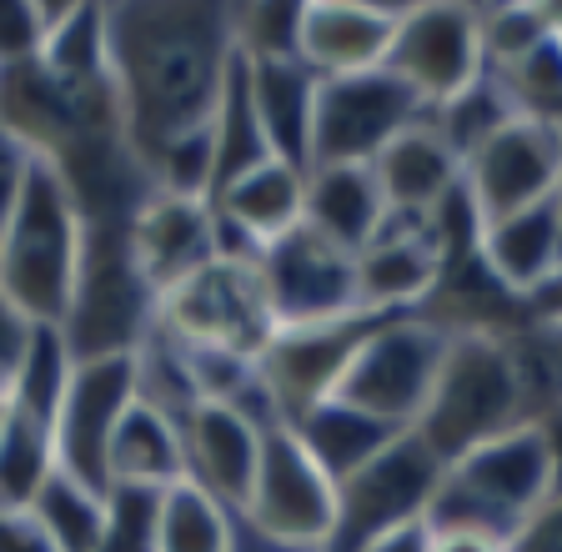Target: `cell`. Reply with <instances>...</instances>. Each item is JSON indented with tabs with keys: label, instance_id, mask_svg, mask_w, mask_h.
<instances>
[{
	"label": "cell",
	"instance_id": "cell-1",
	"mask_svg": "<svg viewBox=\"0 0 562 552\" xmlns=\"http://www.w3.org/2000/svg\"><path fill=\"white\" fill-rule=\"evenodd\" d=\"M232 50V5L211 0L105 5V81L116 95L121 136L146 177L176 142L211 126Z\"/></svg>",
	"mask_w": 562,
	"mask_h": 552
},
{
	"label": "cell",
	"instance_id": "cell-2",
	"mask_svg": "<svg viewBox=\"0 0 562 552\" xmlns=\"http://www.w3.org/2000/svg\"><path fill=\"white\" fill-rule=\"evenodd\" d=\"M552 376L558 372L548 362V341H517L497 327H447L442 367L412 437L447 467L507 427L548 423L558 402Z\"/></svg>",
	"mask_w": 562,
	"mask_h": 552
},
{
	"label": "cell",
	"instance_id": "cell-3",
	"mask_svg": "<svg viewBox=\"0 0 562 552\" xmlns=\"http://www.w3.org/2000/svg\"><path fill=\"white\" fill-rule=\"evenodd\" d=\"M558 497V447L548 423H517L452 458L437 477L422 522L507 542L542 503Z\"/></svg>",
	"mask_w": 562,
	"mask_h": 552
},
{
	"label": "cell",
	"instance_id": "cell-4",
	"mask_svg": "<svg viewBox=\"0 0 562 552\" xmlns=\"http://www.w3.org/2000/svg\"><path fill=\"white\" fill-rule=\"evenodd\" d=\"M86 222L66 181L46 161L25 156L11 222L0 232V296L35 327H60L81 267Z\"/></svg>",
	"mask_w": 562,
	"mask_h": 552
},
{
	"label": "cell",
	"instance_id": "cell-5",
	"mask_svg": "<svg viewBox=\"0 0 562 552\" xmlns=\"http://www.w3.org/2000/svg\"><path fill=\"white\" fill-rule=\"evenodd\" d=\"M56 331L70 362L136 357L156 331V292L136 271L121 222H86L81 267H76V286Z\"/></svg>",
	"mask_w": 562,
	"mask_h": 552
},
{
	"label": "cell",
	"instance_id": "cell-6",
	"mask_svg": "<svg viewBox=\"0 0 562 552\" xmlns=\"http://www.w3.org/2000/svg\"><path fill=\"white\" fill-rule=\"evenodd\" d=\"M156 331L176 347H191V352H222L257 362L267 352V341L277 337L257 257L222 251L196 277L161 292L156 296Z\"/></svg>",
	"mask_w": 562,
	"mask_h": 552
},
{
	"label": "cell",
	"instance_id": "cell-7",
	"mask_svg": "<svg viewBox=\"0 0 562 552\" xmlns=\"http://www.w3.org/2000/svg\"><path fill=\"white\" fill-rule=\"evenodd\" d=\"M447 352V327L432 312H392L376 317L372 331L357 341L347 372L327 402L351 412H367L376 423L412 432V423L427 407V392L437 382V367Z\"/></svg>",
	"mask_w": 562,
	"mask_h": 552
},
{
	"label": "cell",
	"instance_id": "cell-8",
	"mask_svg": "<svg viewBox=\"0 0 562 552\" xmlns=\"http://www.w3.org/2000/svg\"><path fill=\"white\" fill-rule=\"evenodd\" d=\"M236 517L251 538L277 552H327L337 522V482L316 467L286 423L261 432V458Z\"/></svg>",
	"mask_w": 562,
	"mask_h": 552
},
{
	"label": "cell",
	"instance_id": "cell-9",
	"mask_svg": "<svg viewBox=\"0 0 562 552\" xmlns=\"http://www.w3.org/2000/svg\"><path fill=\"white\" fill-rule=\"evenodd\" d=\"M562 151H558V121L538 116H507L492 126L468 156H462V181L457 201L472 216V232L492 222L542 206L558 196Z\"/></svg>",
	"mask_w": 562,
	"mask_h": 552
},
{
	"label": "cell",
	"instance_id": "cell-10",
	"mask_svg": "<svg viewBox=\"0 0 562 552\" xmlns=\"http://www.w3.org/2000/svg\"><path fill=\"white\" fill-rule=\"evenodd\" d=\"M417 95L386 71L362 76H331V81L312 86V116H306V146H302V171H322V166H372L412 116H417Z\"/></svg>",
	"mask_w": 562,
	"mask_h": 552
},
{
	"label": "cell",
	"instance_id": "cell-11",
	"mask_svg": "<svg viewBox=\"0 0 562 552\" xmlns=\"http://www.w3.org/2000/svg\"><path fill=\"white\" fill-rule=\"evenodd\" d=\"M386 71L417 95L422 111H442L457 95H468L487 76L477 5H457V0L402 5Z\"/></svg>",
	"mask_w": 562,
	"mask_h": 552
},
{
	"label": "cell",
	"instance_id": "cell-12",
	"mask_svg": "<svg viewBox=\"0 0 562 552\" xmlns=\"http://www.w3.org/2000/svg\"><path fill=\"white\" fill-rule=\"evenodd\" d=\"M457 241L452 222L442 216H392L386 212L382 232L367 241L351 271H357V302L362 312L392 317V312H427L437 292H442L447 271H452Z\"/></svg>",
	"mask_w": 562,
	"mask_h": 552
},
{
	"label": "cell",
	"instance_id": "cell-13",
	"mask_svg": "<svg viewBox=\"0 0 562 552\" xmlns=\"http://www.w3.org/2000/svg\"><path fill=\"white\" fill-rule=\"evenodd\" d=\"M437 477H442V462L417 437H392L367 467L337 482V522H331L327 552H362L372 538L422 517Z\"/></svg>",
	"mask_w": 562,
	"mask_h": 552
},
{
	"label": "cell",
	"instance_id": "cell-14",
	"mask_svg": "<svg viewBox=\"0 0 562 552\" xmlns=\"http://www.w3.org/2000/svg\"><path fill=\"white\" fill-rule=\"evenodd\" d=\"M136 402V357H95V362H70L66 387H60L56 417H50V442H56V472L86 482L95 493H111L105 482V452L116 437L121 417Z\"/></svg>",
	"mask_w": 562,
	"mask_h": 552
},
{
	"label": "cell",
	"instance_id": "cell-15",
	"mask_svg": "<svg viewBox=\"0 0 562 552\" xmlns=\"http://www.w3.org/2000/svg\"><path fill=\"white\" fill-rule=\"evenodd\" d=\"M257 271L271 302V322L281 327H316V322H341L357 317V271L341 247H331L327 236H316L312 226H296L281 241L257 251Z\"/></svg>",
	"mask_w": 562,
	"mask_h": 552
},
{
	"label": "cell",
	"instance_id": "cell-16",
	"mask_svg": "<svg viewBox=\"0 0 562 552\" xmlns=\"http://www.w3.org/2000/svg\"><path fill=\"white\" fill-rule=\"evenodd\" d=\"M376 312H357L341 322H316V327H281L257 357V382L271 397L281 423H296L316 402L337 392L357 341L372 331Z\"/></svg>",
	"mask_w": 562,
	"mask_h": 552
},
{
	"label": "cell",
	"instance_id": "cell-17",
	"mask_svg": "<svg viewBox=\"0 0 562 552\" xmlns=\"http://www.w3.org/2000/svg\"><path fill=\"white\" fill-rule=\"evenodd\" d=\"M126 241L131 257H136V271L146 277V286L156 296L181 286L187 277H196L201 267H211L226 251L222 222L211 212V201L166 196V191H151L136 206V216L126 222Z\"/></svg>",
	"mask_w": 562,
	"mask_h": 552
},
{
	"label": "cell",
	"instance_id": "cell-18",
	"mask_svg": "<svg viewBox=\"0 0 562 552\" xmlns=\"http://www.w3.org/2000/svg\"><path fill=\"white\" fill-rule=\"evenodd\" d=\"M397 21H402V5H376V0H306V5H296L292 56L302 60L316 81L382 71L392 36H397Z\"/></svg>",
	"mask_w": 562,
	"mask_h": 552
},
{
	"label": "cell",
	"instance_id": "cell-19",
	"mask_svg": "<svg viewBox=\"0 0 562 552\" xmlns=\"http://www.w3.org/2000/svg\"><path fill=\"white\" fill-rule=\"evenodd\" d=\"M372 177L392 216H432L457 196L462 156L447 142L432 111H417L407 126L372 156Z\"/></svg>",
	"mask_w": 562,
	"mask_h": 552
},
{
	"label": "cell",
	"instance_id": "cell-20",
	"mask_svg": "<svg viewBox=\"0 0 562 552\" xmlns=\"http://www.w3.org/2000/svg\"><path fill=\"white\" fill-rule=\"evenodd\" d=\"M472 261L487 271V282L513 302H532L558 282L562 261V206L558 196L542 206L492 222L472 232Z\"/></svg>",
	"mask_w": 562,
	"mask_h": 552
},
{
	"label": "cell",
	"instance_id": "cell-21",
	"mask_svg": "<svg viewBox=\"0 0 562 552\" xmlns=\"http://www.w3.org/2000/svg\"><path fill=\"white\" fill-rule=\"evenodd\" d=\"M211 212L222 222L226 251H246L257 257L261 247L281 241L286 232L306 222V171L292 161H261L246 177H236L232 187H222L211 196Z\"/></svg>",
	"mask_w": 562,
	"mask_h": 552
},
{
	"label": "cell",
	"instance_id": "cell-22",
	"mask_svg": "<svg viewBox=\"0 0 562 552\" xmlns=\"http://www.w3.org/2000/svg\"><path fill=\"white\" fill-rule=\"evenodd\" d=\"M181 427V452H187V477L206 487L226 512H241L251 472L261 458V427L236 407L196 402L191 412L176 417Z\"/></svg>",
	"mask_w": 562,
	"mask_h": 552
},
{
	"label": "cell",
	"instance_id": "cell-23",
	"mask_svg": "<svg viewBox=\"0 0 562 552\" xmlns=\"http://www.w3.org/2000/svg\"><path fill=\"white\" fill-rule=\"evenodd\" d=\"M386 222V201L376 191L372 166H322L306 171V226L327 236L347 257L372 241Z\"/></svg>",
	"mask_w": 562,
	"mask_h": 552
},
{
	"label": "cell",
	"instance_id": "cell-24",
	"mask_svg": "<svg viewBox=\"0 0 562 552\" xmlns=\"http://www.w3.org/2000/svg\"><path fill=\"white\" fill-rule=\"evenodd\" d=\"M187 477V452H181V427L176 417L131 402V412L121 417L111 452H105V482L111 487H146V493H166L171 482Z\"/></svg>",
	"mask_w": 562,
	"mask_h": 552
},
{
	"label": "cell",
	"instance_id": "cell-25",
	"mask_svg": "<svg viewBox=\"0 0 562 552\" xmlns=\"http://www.w3.org/2000/svg\"><path fill=\"white\" fill-rule=\"evenodd\" d=\"M246 81H251V106H257V121L267 131L271 156L302 166L316 76L296 56H246Z\"/></svg>",
	"mask_w": 562,
	"mask_h": 552
},
{
	"label": "cell",
	"instance_id": "cell-26",
	"mask_svg": "<svg viewBox=\"0 0 562 552\" xmlns=\"http://www.w3.org/2000/svg\"><path fill=\"white\" fill-rule=\"evenodd\" d=\"M286 427L302 437V447L312 452L316 467L327 472L331 482H347L351 472L367 467L392 437H402L397 427L376 423V417H367V412L341 407V402H316L312 412H302V417L286 423Z\"/></svg>",
	"mask_w": 562,
	"mask_h": 552
},
{
	"label": "cell",
	"instance_id": "cell-27",
	"mask_svg": "<svg viewBox=\"0 0 562 552\" xmlns=\"http://www.w3.org/2000/svg\"><path fill=\"white\" fill-rule=\"evenodd\" d=\"M211 146H216V181H211V196L222 187H232L236 177H246L251 166L271 161L267 131L257 121L251 106V81H246V56L232 50L222 76V95H216V111H211Z\"/></svg>",
	"mask_w": 562,
	"mask_h": 552
},
{
	"label": "cell",
	"instance_id": "cell-28",
	"mask_svg": "<svg viewBox=\"0 0 562 552\" xmlns=\"http://www.w3.org/2000/svg\"><path fill=\"white\" fill-rule=\"evenodd\" d=\"M156 552H236V512L191 477L156 497Z\"/></svg>",
	"mask_w": 562,
	"mask_h": 552
},
{
	"label": "cell",
	"instance_id": "cell-29",
	"mask_svg": "<svg viewBox=\"0 0 562 552\" xmlns=\"http://www.w3.org/2000/svg\"><path fill=\"white\" fill-rule=\"evenodd\" d=\"M50 472H56L50 417L21 407V402H5V427H0V507H31V497L46 487Z\"/></svg>",
	"mask_w": 562,
	"mask_h": 552
},
{
	"label": "cell",
	"instance_id": "cell-30",
	"mask_svg": "<svg viewBox=\"0 0 562 552\" xmlns=\"http://www.w3.org/2000/svg\"><path fill=\"white\" fill-rule=\"evenodd\" d=\"M25 512L41 522V532L50 538L56 552H101L105 538V493L86 487V482L50 472L46 487L31 497Z\"/></svg>",
	"mask_w": 562,
	"mask_h": 552
},
{
	"label": "cell",
	"instance_id": "cell-31",
	"mask_svg": "<svg viewBox=\"0 0 562 552\" xmlns=\"http://www.w3.org/2000/svg\"><path fill=\"white\" fill-rule=\"evenodd\" d=\"M35 60L56 81H105V5H91V0L66 5V15L46 31Z\"/></svg>",
	"mask_w": 562,
	"mask_h": 552
},
{
	"label": "cell",
	"instance_id": "cell-32",
	"mask_svg": "<svg viewBox=\"0 0 562 552\" xmlns=\"http://www.w3.org/2000/svg\"><path fill=\"white\" fill-rule=\"evenodd\" d=\"M477 25H482L487 71L513 66L527 50L558 41V11H552V5H497V11H477Z\"/></svg>",
	"mask_w": 562,
	"mask_h": 552
},
{
	"label": "cell",
	"instance_id": "cell-33",
	"mask_svg": "<svg viewBox=\"0 0 562 552\" xmlns=\"http://www.w3.org/2000/svg\"><path fill=\"white\" fill-rule=\"evenodd\" d=\"M156 497L146 487H111L101 552H156Z\"/></svg>",
	"mask_w": 562,
	"mask_h": 552
},
{
	"label": "cell",
	"instance_id": "cell-34",
	"mask_svg": "<svg viewBox=\"0 0 562 552\" xmlns=\"http://www.w3.org/2000/svg\"><path fill=\"white\" fill-rule=\"evenodd\" d=\"M232 41L241 56H292L296 5H232Z\"/></svg>",
	"mask_w": 562,
	"mask_h": 552
},
{
	"label": "cell",
	"instance_id": "cell-35",
	"mask_svg": "<svg viewBox=\"0 0 562 552\" xmlns=\"http://www.w3.org/2000/svg\"><path fill=\"white\" fill-rule=\"evenodd\" d=\"M41 50V11L35 0H0V71L35 60Z\"/></svg>",
	"mask_w": 562,
	"mask_h": 552
},
{
	"label": "cell",
	"instance_id": "cell-36",
	"mask_svg": "<svg viewBox=\"0 0 562 552\" xmlns=\"http://www.w3.org/2000/svg\"><path fill=\"white\" fill-rule=\"evenodd\" d=\"M31 337H35V322H25L21 312L0 296V402L15 392V376H21V367H25Z\"/></svg>",
	"mask_w": 562,
	"mask_h": 552
},
{
	"label": "cell",
	"instance_id": "cell-37",
	"mask_svg": "<svg viewBox=\"0 0 562 552\" xmlns=\"http://www.w3.org/2000/svg\"><path fill=\"white\" fill-rule=\"evenodd\" d=\"M503 552H562V522H558V497L542 503L538 512L527 517L522 528L503 542Z\"/></svg>",
	"mask_w": 562,
	"mask_h": 552
},
{
	"label": "cell",
	"instance_id": "cell-38",
	"mask_svg": "<svg viewBox=\"0 0 562 552\" xmlns=\"http://www.w3.org/2000/svg\"><path fill=\"white\" fill-rule=\"evenodd\" d=\"M0 552H56L25 507H0Z\"/></svg>",
	"mask_w": 562,
	"mask_h": 552
},
{
	"label": "cell",
	"instance_id": "cell-39",
	"mask_svg": "<svg viewBox=\"0 0 562 552\" xmlns=\"http://www.w3.org/2000/svg\"><path fill=\"white\" fill-rule=\"evenodd\" d=\"M427 542H432V528H427L422 517H412V522H402V528L372 538L362 552H427Z\"/></svg>",
	"mask_w": 562,
	"mask_h": 552
},
{
	"label": "cell",
	"instance_id": "cell-40",
	"mask_svg": "<svg viewBox=\"0 0 562 552\" xmlns=\"http://www.w3.org/2000/svg\"><path fill=\"white\" fill-rule=\"evenodd\" d=\"M427 552H503V542L482 538V532L442 528V532H432V542H427Z\"/></svg>",
	"mask_w": 562,
	"mask_h": 552
},
{
	"label": "cell",
	"instance_id": "cell-41",
	"mask_svg": "<svg viewBox=\"0 0 562 552\" xmlns=\"http://www.w3.org/2000/svg\"><path fill=\"white\" fill-rule=\"evenodd\" d=\"M21 166H25V156H21V151L0 156V232H5V222H11L15 187H21Z\"/></svg>",
	"mask_w": 562,
	"mask_h": 552
},
{
	"label": "cell",
	"instance_id": "cell-42",
	"mask_svg": "<svg viewBox=\"0 0 562 552\" xmlns=\"http://www.w3.org/2000/svg\"><path fill=\"white\" fill-rule=\"evenodd\" d=\"M11 151H15V146H11V142H5V136H0V156H11Z\"/></svg>",
	"mask_w": 562,
	"mask_h": 552
},
{
	"label": "cell",
	"instance_id": "cell-43",
	"mask_svg": "<svg viewBox=\"0 0 562 552\" xmlns=\"http://www.w3.org/2000/svg\"><path fill=\"white\" fill-rule=\"evenodd\" d=\"M5 402H11V397H5ZM5 402H0V427H5Z\"/></svg>",
	"mask_w": 562,
	"mask_h": 552
}]
</instances>
